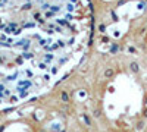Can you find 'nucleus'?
Segmentation results:
<instances>
[{
	"instance_id": "nucleus-7",
	"label": "nucleus",
	"mask_w": 147,
	"mask_h": 132,
	"mask_svg": "<svg viewBox=\"0 0 147 132\" xmlns=\"http://www.w3.org/2000/svg\"><path fill=\"white\" fill-rule=\"evenodd\" d=\"M118 49H119V47H118V44H113V46H112V49H110V53H116Z\"/></svg>"
},
{
	"instance_id": "nucleus-5",
	"label": "nucleus",
	"mask_w": 147,
	"mask_h": 132,
	"mask_svg": "<svg viewBox=\"0 0 147 132\" xmlns=\"http://www.w3.org/2000/svg\"><path fill=\"white\" fill-rule=\"evenodd\" d=\"M143 128H144V122L141 120V122H138V123H137V131H141Z\"/></svg>"
},
{
	"instance_id": "nucleus-13",
	"label": "nucleus",
	"mask_w": 147,
	"mask_h": 132,
	"mask_svg": "<svg viewBox=\"0 0 147 132\" xmlns=\"http://www.w3.org/2000/svg\"><path fill=\"white\" fill-rule=\"evenodd\" d=\"M122 132H128V131H122Z\"/></svg>"
},
{
	"instance_id": "nucleus-8",
	"label": "nucleus",
	"mask_w": 147,
	"mask_h": 132,
	"mask_svg": "<svg viewBox=\"0 0 147 132\" xmlns=\"http://www.w3.org/2000/svg\"><path fill=\"white\" fill-rule=\"evenodd\" d=\"M93 116H94V117H100V110H94V112H93Z\"/></svg>"
},
{
	"instance_id": "nucleus-9",
	"label": "nucleus",
	"mask_w": 147,
	"mask_h": 132,
	"mask_svg": "<svg viewBox=\"0 0 147 132\" xmlns=\"http://www.w3.org/2000/svg\"><path fill=\"white\" fill-rule=\"evenodd\" d=\"M143 117H147V107L143 109Z\"/></svg>"
},
{
	"instance_id": "nucleus-2",
	"label": "nucleus",
	"mask_w": 147,
	"mask_h": 132,
	"mask_svg": "<svg viewBox=\"0 0 147 132\" xmlns=\"http://www.w3.org/2000/svg\"><path fill=\"white\" fill-rule=\"evenodd\" d=\"M60 100H62L65 104H68V103L71 101V97H69V94H68L66 91H62V93H60Z\"/></svg>"
},
{
	"instance_id": "nucleus-1",
	"label": "nucleus",
	"mask_w": 147,
	"mask_h": 132,
	"mask_svg": "<svg viewBox=\"0 0 147 132\" xmlns=\"http://www.w3.org/2000/svg\"><path fill=\"white\" fill-rule=\"evenodd\" d=\"M113 75H115V70L112 69V67H107V69L104 70V73H103V76H104V78H107V79H110Z\"/></svg>"
},
{
	"instance_id": "nucleus-4",
	"label": "nucleus",
	"mask_w": 147,
	"mask_h": 132,
	"mask_svg": "<svg viewBox=\"0 0 147 132\" xmlns=\"http://www.w3.org/2000/svg\"><path fill=\"white\" fill-rule=\"evenodd\" d=\"M130 66H131V70H132V72H138V70H140V66H138L137 62H132Z\"/></svg>"
},
{
	"instance_id": "nucleus-11",
	"label": "nucleus",
	"mask_w": 147,
	"mask_h": 132,
	"mask_svg": "<svg viewBox=\"0 0 147 132\" xmlns=\"http://www.w3.org/2000/svg\"><path fill=\"white\" fill-rule=\"evenodd\" d=\"M144 107H147V97H146V100H144Z\"/></svg>"
},
{
	"instance_id": "nucleus-12",
	"label": "nucleus",
	"mask_w": 147,
	"mask_h": 132,
	"mask_svg": "<svg viewBox=\"0 0 147 132\" xmlns=\"http://www.w3.org/2000/svg\"><path fill=\"white\" fill-rule=\"evenodd\" d=\"M3 129H4V126H0V132H3Z\"/></svg>"
},
{
	"instance_id": "nucleus-3",
	"label": "nucleus",
	"mask_w": 147,
	"mask_h": 132,
	"mask_svg": "<svg viewBox=\"0 0 147 132\" xmlns=\"http://www.w3.org/2000/svg\"><path fill=\"white\" fill-rule=\"evenodd\" d=\"M81 117H82V120L85 122V125H87V126H91V117H90V116H88V115H82Z\"/></svg>"
},
{
	"instance_id": "nucleus-10",
	"label": "nucleus",
	"mask_w": 147,
	"mask_h": 132,
	"mask_svg": "<svg viewBox=\"0 0 147 132\" xmlns=\"http://www.w3.org/2000/svg\"><path fill=\"white\" fill-rule=\"evenodd\" d=\"M112 18H113V21H118V16H116V13H115L113 10H112Z\"/></svg>"
},
{
	"instance_id": "nucleus-6",
	"label": "nucleus",
	"mask_w": 147,
	"mask_h": 132,
	"mask_svg": "<svg viewBox=\"0 0 147 132\" xmlns=\"http://www.w3.org/2000/svg\"><path fill=\"white\" fill-rule=\"evenodd\" d=\"M98 31H100V33H104V31H106V25H104V24H100V25H98Z\"/></svg>"
}]
</instances>
